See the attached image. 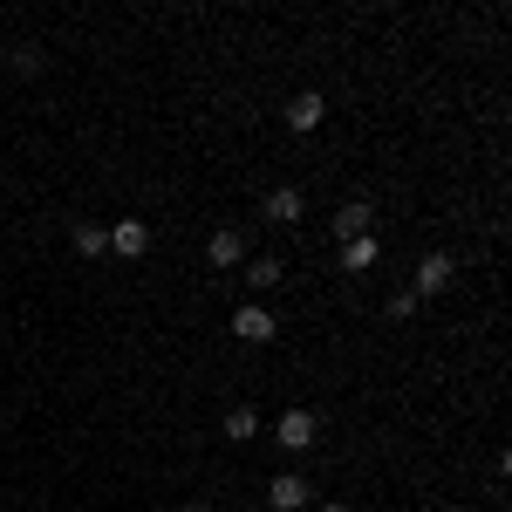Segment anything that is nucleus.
Segmentation results:
<instances>
[{
  "mask_svg": "<svg viewBox=\"0 0 512 512\" xmlns=\"http://www.w3.org/2000/svg\"><path fill=\"white\" fill-rule=\"evenodd\" d=\"M233 335H239V342H274L280 328H274V315H267L260 301H246V308L233 315Z\"/></svg>",
  "mask_w": 512,
  "mask_h": 512,
  "instance_id": "obj_1",
  "label": "nucleus"
},
{
  "mask_svg": "<svg viewBox=\"0 0 512 512\" xmlns=\"http://www.w3.org/2000/svg\"><path fill=\"white\" fill-rule=\"evenodd\" d=\"M260 212H267V219H274V226H294V219H301V212H308V198L294 192V185H274V192H267V205H260Z\"/></svg>",
  "mask_w": 512,
  "mask_h": 512,
  "instance_id": "obj_2",
  "label": "nucleus"
},
{
  "mask_svg": "<svg viewBox=\"0 0 512 512\" xmlns=\"http://www.w3.org/2000/svg\"><path fill=\"white\" fill-rule=\"evenodd\" d=\"M315 410H287V417H280V444H287V451H308V444H315Z\"/></svg>",
  "mask_w": 512,
  "mask_h": 512,
  "instance_id": "obj_3",
  "label": "nucleus"
},
{
  "mask_svg": "<svg viewBox=\"0 0 512 512\" xmlns=\"http://www.w3.org/2000/svg\"><path fill=\"white\" fill-rule=\"evenodd\" d=\"M205 260H212V267H246V239H239L233 226H219L212 246H205Z\"/></svg>",
  "mask_w": 512,
  "mask_h": 512,
  "instance_id": "obj_4",
  "label": "nucleus"
},
{
  "mask_svg": "<svg viewBox=\"0 0 512 512\" xmlns=\"http://www.w3.org/2000/svg\"><path fill=\"white\" fill-rule=\"evenodd\" d=\"M321 117H328V103H321L315 89H308V96H294V103H287V130H301V137H308V130H321Z\"/></svg>",
  "mask_w": 512,
  "mask_h": 512,
  "instance_id": "obj_5",
  "label": "nucleus"
},
{
  "mask_svg": "<svg viewBox=\"0 0 512 512\" xmlns=\"http://www.w3.org/2000/svg\"><path fill=\"white\" fill-rule=\"evenodd\" d=\"M110 246H117L123 260H137V253L151 246V226H144V219H117V226H110Z\"/></svg>",
  "mask_w": 512,
  "mask_h": 512,
  "instance_id": "obj_6",
  "label": "nucleus"
},
{
  "mask_svg": "<svg viewBox=\"0 0 512 512\" xmlns=\"http://www.w3.org/2000/svg\"><path fill=\"white\" fill-rule=\"evenodd\" d=\"M451 287V253H424L417 260V294H444Z\"/></svg>",
  "mask_w": 512,
  "mask_h": 512,
  "instance_id": "obj_7",
  "label": "nucleus"
},
{
  "mask_svg": "<svg viewBox=\"0 0 512 512\" xmlns=\"http://www.w3.org/2000/svg\"><path fill=\"white\" fill-rule=\"evenodd\" d=\"M267 499H274V512H301V506H308V478H301V472H280Z\"/></svg>",
  "mask_w": 512,
  "mask_h": 512,
  "instance_id": "obj_8",
  "label": "nucleus"
},
{
  "mask_svg": "<svg viewBox=\"0 0 512 512\" xmlns=\"http://www.w3.org/2000/svg\"><path fill=\"white\" fill-rule=\"evenodd\" d=\"M369 219H376V212H369L362 198H349V205L335 212V239H342V246H349V239H362V233H369Z\"/></svg>",
  "mask_w": 512,
  "mask_h": 512,
  "instance_id": "obj_9",
  "label": "nucleus"
},
{
  "mask_svg": "<svg viewBox=\"0 0 512 512\" xmlns=\"http://www.w3.org/2000/svg\"><path fill=\"white\" fill-rule=\"evenodd\" d=\"M226 437H233V444H253V437H260V410H253V403H233V410H226Z\"/></svg>",
  "mask_w": 512,
  "mask_h": 512,
  "instance_id": "obj_10",
  "label": "nucleus"
},
{
  "mask_svg": "<svg viewBox=\"0 0 512 512\" xmlns=\"http://www.w3.org/2000/svg\"><path fill=\"white\" fill-rule=\"evenodd\" d=\"M376 253H383V246H376L369 233L349 239V246H342V274H369V267H376Z\"/></svg>",
  "mask_w": 512,
  "mask_h": 512,
  "instance_id": "obj_11",
  "label": "nucleus"
},
{
  "mask_svg": "<svg viewBox=\"0 0 512 512\" xmlns=\"http://www.w3.org/2000/svg\"><path fill=\"white\" fill-rule=\"evenodd\" d=\"M246 280H253V294H267V287H280V260H246Z\"/></svg>",
  "mask_w": 512,
  "mask_h": 512,
  "instance_id": "obj_12",
  "label": "nucleus"
},
{
  "mask_svg": "<svg viewBox=\"0 0 512 512\" xmlns=\"http://www.w3.org/2000/svg\"><path fill=\"white\" fill-rule=\"evenodd\" d=\"M69 239H76V253H89V260L110 246V233H96V226H69Z\"/></svg>",
  "mask_w": 512,
  "mask_h": 512,
  "instance_id": "obj_13",
  "label": "nucleus"
},
{
  "mask_svg": "<svg viewBox=\"0 0 512 512\" xmlns=\"http://www.w3.org/2000/svg\"><path fill=\"white\" fill-rule=\"evenodd\" d=\"M41 62H48L41 48H14V69H21V76H41Z\"/></svg>",
  "mask_w": 512,
  "mask_h": 512,
  "instance_id": "obj_14",
  "label": "nucleus"
},
{
  "mask_svg": "<svg viewBox=\"0 0 512 512\" xmlns=\"http://www.w3.org/2000/svg\"><path fill=\"white\" fill-rule=\"evenodd\" d=\"M328 512H349V506H328Z\"/></svg>",
  "mask_w": 512,
  "mask_h": 512,
  "instance_id": "obj_15",
  "label": "nucleus"
},
{
  "mask_svg": "<svg viewBox=\"0 0 512 512\" xmlns=\"http://www.w3.org/2000/svg\"><path fill=\"white\" fill-rule=\"evenodd\" d=\"M185 512H205V506H185Z\"/></svg>",
  "mask_w": 512,
  "mask_h": 512,
  "instance_id": "obj_16",
  "label": "nucleus"
},
{
  "mask_svg": "<svg viewBox=\"0 0 512 512\" xmlns=\"http://www.w3.org/2000/svg\"><path fill=\"white\" fill-rule=\"evenodd\" d=\"M0 76H7V69H0Z\"/></svg>",
  "mask_w": 512,
  "mask_h": 512,
  "instance_id": "obj_17",
  "label": "nucleus"
}]
</instances>
